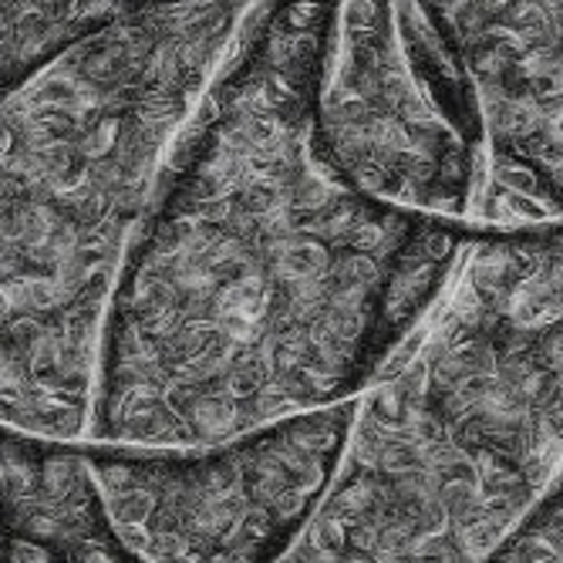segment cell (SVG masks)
Segmentation results:
<instances>
[{
	"label": "cell",
	"mask_w": 563,
	"mask_h": 563,
	"mask_svg": "<svg viewBox=\"0 0 563 563\" xmlns=\"http://www.w3.org/2000/svg\"><path fill=\"white\" fill-rule=\"evenodd\" d=\"M338 0H261L122 277L88 449L186 452L362 395L470 227L347 186L314 142Z\"/></svg>",
	"instance_id": "cell-1"
},
{
	"label": "cell",
	"mask_w": 563,
	"mask_h": 563,
	"mask_svg": "<svg viewBox=\"0 0 563 563\" xmlns=\"http://www.w3.org/2000/svg\"><path fill=\"white\" fill-rule=\"evenodd\" d=\"M257 8L122 21L0 95V429L88 449L122 277Z\"/></svg>",
	"instance_id": "cell-2"
},
{
	"label": "cell",
	"mask_w": 563,
	"mask_h": 563,
	"mask_svg": "<svg viewBox=\"0 0 563 563\" xmlns=\"http://www.w3.org/2000/svg\"><path fill=\"white\" fill-rule=\"evenodd\" d=\"M563 476V223L473 230L280 563H483Z\"/></svg>",
	"instance_id": "cell-3"
},
{
	"label": "cell",
	"mask_w": 563,
	"mask_h": 563,
	"mask_svg": "<svg viewBox=\"0 0 563 563\" xmlns=\"http://www.w3.org/2000/svg\"><path fill=\"white\" fill-rule=\"evenodd\" d=\"M324 163L382 207L473 223L486 135L470 78L419 0H338L314 85Z\"/></svg>",
	"instance_id": "cell-4"
},
{
	"label": "cell",
	"mask_w": 563,
	"mask_h": 563,
	"mask_svg": "<svg viewBox=\"0 0 563 563\" xmlns=\"http://www.w3.org/2000/svg\"><path fill=\"white\" fill-rule=\"evenodd\" d=\"M351 416L354 398L210 449H88V463L139 563H280L334 479Z\"/></svg>",
	"instance_id": "cell-5"
},
{
	"label": "cell",
	"mask_w": 563,
	"mask_h": 563,
	"mask_svg": "<svg viewBox=\"0 0 563 563\" xmlns=\"http://www.w3.org/2000/svg\"><path fill=\"white\" fill-rule=\"evenodd\" d=\"M473 85L486 179L470 230L563 223V0H419Z\"/></svg>",
	"instance_id": "cell-6"
},
{
	"label": "cell",
	"mask_w": 563,
	"mask_h": 563,
	"mask_svg": "<svg viewBox=\"0 0 563 563\" xmlns=\"http://www.w3.org/2000/svg\"><path fill=\"white\" fill-rule=\"evenodd\" d=\"M0 563H139L109 523L85 445L0 429Z\"/></svg>",
	"instance_id": "cell-7"
},
{
	"label": "cell",
	"mask_w": 563,
	"mask_h": 563,
	"mask_svg": "<svg viewBox=\"0 0 563 563\" xmlns=\"http://www.w3.org/2000/svg\"><path fill=\"white\" fill-rule=\"evenodd\" d=\"M202 0H0V95L122 21Z\"/></svg>",
	"instance_id": "cell-8"
},
{
	"label": "cell",
	"mask_w": 563,
	"mask_h": 563,
	"mask_svg": "<svg viewBox=\"0 0 563 563\" xmlns=\"http://www.w3.org/2000/svg\"><path fill=\"white\" fill-rule=\"evenodd\" d=\"M483 563H563V476Z\"/></svg>",
	"instance_id": "cell-9"
}]
</instances>
